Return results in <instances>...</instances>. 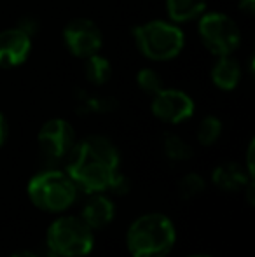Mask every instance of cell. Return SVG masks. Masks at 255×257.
<instances>
[{
    "instance_id": "cell-1",
    "label": "cell",
    "mask_w": 255,
    "mask_h": 257,
    "mask_svg": "<svg viewBox=\"0 0 255 257\" xmlns=\"http://www.w3.org/2000/svg\"><path fill=\"white\" fill-rule=\"evenodd\" d=\"M119 172V153L109 139L91 135L74 144L68 153L67 175L75 187L86 193H98L110 187Z\"/></svg>"
},
{
    "instance_id": "cell-2",
    "label": "cell",
    "mask_w": 255,
    "mask_h": 257,
    "mask_svg": "<svg viewBox=\"0 0 255 257\" xmlns=\"http://www.w3.org/2000/svg\"><path fill=\"white\" fill-rule=\"evenodd\" d=\"M175 243V226L163 213H147L131 224L128 250L133 257H166Z\"/></svg>"
},
{
    "instance_id": "cell-3",
    "label": "cell",
    "mask_w": 255,
    "mask_h": 257,
    "mask_svg": "<svg viewBox=\"0 0 255 257\" xmlns=\"http://www.w3.org/2000/svg\"><path fill=\"white\" fill-rule=\"evenodd\" d=\"M133 37L143 56L154 61L177 58L184 49V34L178 27L166 21H149L133 30Z\"/></svg>"
},
{
    "instance_id": "cell-4",
    "label": "cell",
    "mask_w": 255,
    "mask_h": 257,
    "mask_svg": "<svg viewBox=\"0 0 255 257\" xmlns=\"http://www.w3.org/2000/svg\"><path fill=\"white\" fill-rule=\"evenodd\" d=\"M28 194L39 208L46 212H62L74 203L77 187L67 173L48 170L30 180Z\"/></svg>"
},
{
    "instance_id": "cell-5",
    "label": "cell",
    "mask_w": 255,
    "mask_h": 257,
    "mask_svg": "<svg viewBox=\"0 0 255 257\" xmlns=\"http://www.w3.org/2000/svg\"><path fill=\"white\" fill-rule=\"evenodd\" d=\"M95 243L93 229L77 217H62L48 231V247L58 257H82Z\"/></svg>"
},
{
    "instance_id": "cell-6",
    "label": "cell",
    "mask_w": 255,
    "mask_h": 257,
    "mask_svg": "<svg viewBox=\"0 0 255 257\" xmlns=\"http://www.w3.org/2000/svg\"><path fill=\"white\" fill-rule=\"evenodd\" d=\"M199 35L203 44L217 56H227L239 46L241 34L234 20L222 13L201 14Z\"/></svg>"
},
{
    "instance_id": "cell-7",
    "label": "cell",
    "mask_w": 255,
    "mask_h": 257,
    "mask_svg": "<svg viewBox=\"0 0 255 257\" xmlns=\"http://www.w3.org/2000/svg\"><path fill=\"white\" fill-rule=\"evenodd\" d=\"M75 144V132L65 119H51L39 132V149L48 161L67 158Z\"/></svg>"
},
{
    "instance_id": "cell-8",
    "label": "cell",
    "mask_w": 255,
    "mask_h": 257,
    "mask_svg": "<svg viewBox=\"0 0 255 257\" xmlns=\"http://www.w3.org/2000/svg\"><path fill=\"white\" fill-rule=\"evenodd\" d=\"M63 39L68 51L79 58H88L102 48V32L95 21L86 18H75L65 27Z\"/></svg>"
},
{
    "instance_id": "cell-9",
    "label": "cell",
    "mask_w": 255,
    "mask_h": 257,
    "mask_svg": "<svg viewBox=\"0 0 255 257\" xmlns=\"http://www.w3.org/2000/svg\"><path fill=\"white\" fill-rule=\"evenodd\" d=\"M152 114L164 122L178 124L194 114V102L187 93L180 91V89L163 88L154 95Z\"/></svg>"
},
{
    "instance_id": "cell-10",
    "label": "cell",
    "mask_w": 255,
    "mask_h": 257,
    "mask_svg": "<svg viewBox=\"0 0 255 257\" xmlns=\"http://www.w3.org/2000/svg\"><path fill=\"white\" fill-rule=\"evenodd\" d=\"M32 51V37L21 28H7L0 32V68L21 65Z\"/></svg>"
},
{
    "instance_id": "cell-11",
    "label": "cell",
    "mask_w": 255,
    "mask_h": 257,
    "mask_svg": "<svg viewBox=\"0 0 255 257\" xmlns=\"http://www.w3.org/2000/svg\"><path fill=\"white\" fill-rule=\"evenodd\" d=\"M114 208L112 201L105 196H95L86 203L82 208V217L81 219L88 224L91 229H102V227L109 226L114 219Z\"/></svg>"
},
{
    "instance_id": "cell-12",
    "label": "cell",
    "mask_w": 255,
    "mask_h": 257,
    "mask_svg": "<svg viewBox=\"0 0 255 257\" xmlns=\"http://www.w3.org/2000/svg\"><path fill=\"white\" fill-rule=\"evenodd\" d=\"M213 179L215 186L222 191H229V193H236V191L243 189L246 184L250 182V177L238 166L236 163H222L213 170Z\"/></svg>"
},
{
    "instance_id": "cell-13",
    "label": "cell",
    "mask_w": 255,
    "mask_h": 257,
    "mask_svg": "<svg viewBox=\"0 0 255 257\" xmlns=\"http://www.w3.org/2000/svg\"><path fill=\"white\" fill-rule=\"evenodd\" d=\"M239 79H241V67L234 58H231V54L220 56L211 68V81L224 91L234 89L239 84Z\"/></svg>"
},
{
    "instance_id": "cell-14",
    "label": "cell",
    "mask_w": 255,
    "mask_h": 257,
    "mask_svg": "<svg viewBox=\"0 0 255 257\" xmlns=\"http://www.w3.org/2000/svg\"><path fill=\"white\" fill-rule=\"evenodd\" d=\"M117 108V100L112 96H96L84 89L75 91V110L79 115L110 114Z\"/></svg>"
},
{
    "instance_id": "cell-15",
    "label": "cell",
    "mask_w": 255,
    "mask_h": 257,
    "mask_svg": "<svg viewBox=\"0 0 255 257\" xmlns=\"http://www.w3.org/2000/svg\"><path fill=\"white\" fill-rule=\"evenodd\" d=\"M204 9H206V0H166L168 16L178 23L199 18Z\"/></svg>"
},
{
    "instance_id": "cell-16",
    "label": "cell",
    "mask_w": 255,
    "mask_h": 257,
    "mask_svg": "<svg viewBox=\"0 0 255 257\" xmlns=\"http://www.w3.org/2000/svg\"><path fill=\"white\" fill-rule=\"evenodd\" d=\"M84 74H86V79H88L91 84H95V86L105 84V82L112 77V65H110V61L107 60V58L95 53L86 58Z\"/></svg>"
},
{
    "instance_id": "cell-17",
    "label": "cell",
    "mask_w": 255,
    "mask_h": 257,
    "mask_svg": "<svg viewBox=\"0 0 255 257\" xmlns=\"http://www.w3.org/2000/svg\"><path fill=\"white\" fill-rule=\"evenodd\" d=\"M163 149L166 158L171 159V161H185V159L192 158V147L182 137L173 135V133L164 135Z\"/></svg>"
},
{
    "instance_id": "cell-18",
    "label": "cell",
    "mask_w": 255,
    "mask_h": 257,
    "mask_svg": "<svg viewBox=\"0 0 255 257\" xmlns=\"http://www.w3.org/2000/svg\"><path fill=\"white\" fill-rule=\"evenodd\" d=\"M222 133V122L215 115H208L201 121L199 128H197V140L203 146H211L218 140Z\"/></svg>"
},
{
    "instance_id": "cell-19",
    "label": "cell",
    "mask_w": 255,
    "mask_h": 257,
    "mask_svg": "<svg viewBox=\"0 0 255 257\" xmlns=\"http://www.w3.org/2000/svg\"><path fill=\"white\" fill-rule=\"evenodd\" d=\"M136 84L142 91L149 93V95H156L157 91L163 89V79L152 68H142L136 75Z\"/></svg>"
},
{
    "instance_id": "cell-20",
    "label": "cell",
    "mask_w": 255,
    "mask_h": 257,
    "mask_svg": "<svg viewBox=\"0 0 255 257\" xmlns=\"http://www.w3.org/2000/svg\"><path fill=\"white\" fill-rule=\"evenodd\" d=\"M203 189H204V180L197 173H187L178 182V193H180V196L184 200H191V198L197 196Z\"/></svg>"
},
{
    "instance_id": "cell-21",
    "label": "cell",
    "mask_w": 255,
    "mask_h": 257,
    "mask_svg": "<svg viewBox=\"0 0 255 257\" xmlns=\"http://www.w3.org/2000/svg\"><path fill=\"white\" fill-rule=\"evenodd\" d=\"M18 28H21V30H23L25 34H28L32 37V35L37 34V30H39V21L35 20L34 16H23L20 21H18Z\"/></svg>"
},
{
    "instance_id": "cell-22",
    "label": "cell",
    "mask_w": 255,
    "mask_h": 257,
    "mask_svg": "<svg viewBox=\"0 0 255 257\" xmlns=\"http://www.w3.org/2000/svg\"><path fill=\"white\" fill-rule=\"evenodd\" d=\"M109 189H112L116 194H124L126 191H129V182H128V179H126V177H124L121 172H117V173H116V177H114V180H112V184H110Z\"/></svg>"
},
{
    "instance_id": "cell-23",
    "label": "cell",
    "mask_w": 255,
    "mask_h": 257,
    "mask_svg": "<svg viewBox=\"0 0 255 257\" xmlns=\"http://www.w3.org/2000/svg\"><path fill=\"white\" fill-rule=\"evenodd\" d=\"M239 9L248 14V16H252L255 11V0H241V2H239Z\"/></svg>"
},
{
    "instance_id": "cell-24",
    "label": "cell",
    "mask_w": 255,
    "mask_h": 257,
    "mask_svg": "<svg viewBox=\"0 0 255 257\" xmlns=\"http://www.w3.org/2000/svg\"><path fill=\"white\" fill-rule=\"evenodd\" d=\"M248 177L252 179L253 177V142H250V147H248Z\"/></svg>"
},
{
    "instance_id": "cell-25",
    "label": "cell",
    "mask_w": 255,
    "mask_h": 257,
    "mask_svg": "<svg viewBox=\"0 0 255 257\" xmlns=\"http://www.w3.org/2000/svg\"><path fill=\"white\" fill-rule=\"evenodd\" d=\"M6 137H7V124H6V119H4V115L0 114V146L6 142Z\"/></svg>"
},
{
    "instance_id": "cell-26",
    "label": "cell",
    "mask_w": 255,
    "mask_h": 257,
    "mask_svg": "<svg viewBox=\"0 0 255 257\" xmlns=\"http://www.w3.org/2000/svg\"><path fill=\"white\" fill-rule=\"evenodd\" d=\"M11 257H37L35 254H32V252H18V254L11 255Z\"/></svg>"
},
{
    "instance_id": "cell-27",
    "label": "cell",
    "mask_w": 255,
    "mask_h": 257,
    "mask_svg": "<svg viewBox=\"0 0 255 257\" xmlns=\"http://www.w3.org/2000/svg\"><path fill=\"white\" fill-rule=\"evenodd\" d=\"M191 257H210V255H191Z\"/></svg>"
}]
</instances>
